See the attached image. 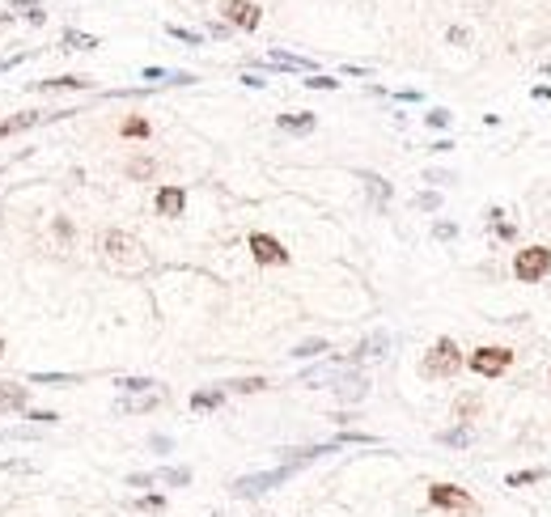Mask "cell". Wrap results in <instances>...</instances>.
<instances>
[{"label": "cell", "mask_w": 551, "mask_h": 517, "mask_svg": "<svg viewBox=\"0 0 551 517\" xmlns=\"http://www.w3.org/2000/svg\"><path fill=\"white\" fill-rule=\"evenodd\" d=\"M305 85H310V89H340V81H335V77H326V72H310Z\"/></svg>", "instance_id": "obj_31"}, {"label": "cell", "mask_w": 551, "mask_h": 517, "mask_svg": "<svg viewBox=\"0 0 551 517\" xmlns=\"http://www.w3.org/2000/svg\"><path fill=\"white\" fill-rule=\"evenodd\" d=\"M242 85H250V89H263V85H267V81H263V77H259V72H246V77H242Z\"/></svg>", "instance_id": "obj_44"}, {"label": "cell", "mask_w": 551, "mask_h": 517, "mask_svg": "<svg viewBox=\"0 0 551 517\" xmlns=\"http://www.w3.org/2000/svg\"><path fill=\"white\" fill-rule=\"evenodd\" d=\"M326 352V339H305V344H297L293 348V356L297 360H314V356H322Z\"/></svg>", "instance_id": "obj_23"}, {"label": "cell", "mask_w": 551, "mask_h": 517, "mask_svg": "<svg viewBox=\"0 0 551 517\" xmlns=\"http://www.w3.org/2000/svg\"><path fill=\"white\" fill-rule=\"evenodd\" d=\"M161 403V390H149V394H128L115 403V411H153Z\"/></svg>", "instance_id": "obj_14"}, {"label": "cell", "mask_w": 551, "mask_h": 517, "mask_svg": "<svg viewBox=\"0 0 551 517\" xmlns=\"http://www.w3.org/2000/svg\"><path fill=\"white\" fill-rule=\"evenodd\" d=\"M93 81L89 77H77V72H68V77H55V81H38V89H89Z\"/></svg>", "instance_id": "obj_19"}, {"label": "cell", "mask_w": 551, "mask_h": 517, "mask_svg": "<svg viewBox=\"0 0 551 517\" xmlns=\"http://www.w3.org/2000/svg\"><path fill=\"white\" fill-rule=\"evenodd\" d=\"M136 509H144V513H161V509H165V496H157V492H153V496H140Z\"/></svg>", "instance_id": "obj_35"}, {"label": "cell", "mask_w": 551, "mask_h": 517, "mask_svg": "<svg viewBox=\"0 0 551 517\" xmlns=\"http://www.w3.org/2000/svg\"><path fill=\"white\" fill-rule=\"evenodd\" d=\"M293 475V467H276V471H259V475H242V479H234V496H242V500H250V496H263L267 488H276V484H285Z\"/></svg>", "instance_id": "obj_4"}, {"label": "cell", "mask_w": 551, "mask_h": 517, "mask_svg": "<svg viewBox=\"0 0 551 517\" xmlns=\"http://www.w3.org/2000/svg\"><path fill=\"white\" fill-rule=\"evenodd\" d=\"M30 382H38V386H68V382H77V373H30Z\"/></svg>", "instance_id": "obj_29"}, {"label": "cell", "mask_w": 551, "mask_h": 517, "mask_svg": "<svg viewBox=\"0 0 551 517\" xmlns=\"http://www.w3.org/2000/svg\"><path fill=\"white\" fill-rule=\"evenodd\" d=\"M0 407H26V386L0 382Z\"/></svg>", "instance_id": "obj_20"}, {"label": "cell", "mask_w": 551, "mask_h": 517, "mask_svg": "<svg viewBox=\"0 0 551 517\" xmlns=\"http://www.w3.org/2000/svg\"><path fill=\"white\" fill-rule=\"evenodd\" d=\"M229 390L238 394H255V390H267V378H238V382H225Z\"/></svg>", "instance_id": "obj_27"}, {"label": "cell", "mask_w": 551, "mask_h": 517, "mask_svg": "<svg viewBox=\"0 0 551 517\" xmlns=\"http://www.w3.org/2000/svg\"><path fill=\"white\" fill-rule=\"evenodd\" d=\"M361 183L369 187V195H373L377 208H386V203H391V183H386V178H377V174H361Z\"/></svg>", "instance_id": "obj_17"}, {"label": "cell", "mask_w": 551, "mask_h": 517, "mask_svg": "<svg viewBox=\"0 0 551 517\" xmlns=\"http://www.w3.org/2000/svg\"><path fill=\"white\" fill-rule=\"evenodd\" d=\"M34 437H43L38 429H5L0 433V441H34Z\"/></svg>", "instance_id": "obj_32"}, {"label": "cell", "mask_w": 551, "mask_h": 517, "mask_svg": "<svg viewBox=\"0 0 551 517\" xmlns=\"http://www.w3.org/2000/svg\"><path fill=\"white\" fill-rule=\"evenodd\" d=\"M165 34L179 38V43H187V47H199V43H204V34H199V30H187V26H165Z\"/></svg>", "instance_id": "obj_26"}, {"label": "cell", "mask_w": 551, "mask_h": 517, "mask_svg": "<svg viewBox=\"0 0 551 517\" xmlns=\"http://www.w3.org/2000/svg\"><path fill=\"white\" fill-rule=\"evenodd\" d=\"M220 17H225V26H238V30H255L263 22V9L250 5V0H225L220 5Z\"/></svg>", "instance_id": "obj_7"}, {"label": "cell", "mask_w": 551, "mask_h": 517, "mask_svg": "<svg viewBox=\"0 0 551 517\" xmlns=\"http://www.w3.org/2000/svg\"><path fill=\"white\" fill-rule=\"evenodd\" d=\"M467 38H471V34H467L462 26H454V30H450V43H467Z\"/></svg>", "instance_id": "obj_46"}, {"label": "cell", "mask_w": 551, "mask_h": 517, "mask_svg": "<svg viewBox=\"0 0 551 517\" xmlns=\"http://www.w3.org/2000/svg\"><path fill=\"white\" fill-rule=\"evenodd\" d=\"M492 229H496V238H505V242H509V238H513V233H518V229H513V225H505V221H496V225H492Z\"/></svg>", "instance_id": "obj_43"}, {"label": "cell", "mask_w": 551, "mask_h": 517, "mask_svg": "<svg viewBox=\"0 0 551 517\" xmlns=\"http://www.w3.org/2000/svg\"><path fill=\"white\" fill-rule=\"evenodd\" d=\"M432 238L450 242V238H458V225H454V221H437V225H432Z\"/></svg>", "instance_id": "obj_36"}, {"label": "cell", "mask_w": 551, "mask_h": 517, "mask_svg": "<svg viewBox=\"0 0 551 517\" xmlns=\"http://www.w3.org/2000/svg\"><path fill=\"white\" fill-rule=\"evenodd\" d=\"M428 504L446 509V513H475V500L462 488H454V484H432L428 488Z\"/></svg>", "instance_id": "obj_5"}, {"label": "cell", "mask_w": 551, "mask_h": 517, "mask_svg": "<svg viewBox=\"0 0 551 517\" xmlns=\"http://www.w3.org/2000/svg\"><path fill=\"white\" fill-rule=\"evenodd\" d=\"M450 119H454V115H450L446 107H437V111H428V115H424V123H428L432 132H441V128H450Z\"/></svg>", "instance_id": "obj_30"}, {"label": "cell", "mask_w": 551, "mask_h": 517, "mask_svg": "<svg viewBox=\"0 0 551 517\" xmlns=\"http://www.w3.org/2000/svg\"><path fill=\"white\" fill-rule=\"evenodd\" d=\"M115 386H119L123 394H149V390H153L157 382H153V378H119Z\"/></svg>", "instance_id": "obj_22"}, {"label": "cell", "mask_w": 551, "mask_h": 517, "mask_svg": "<svg viewBox=\"0 0 551 517\" xmlns=\"http://www.w3.org/2000/svg\"><path fill=\"white\" fill-rule=\"evenodd\" d=\"M250 250H255L259 263H271V268H285L289 263V250L276 242V238H267V233H250Z\"/></svg>", "instance_id": "obj_9"}, {"label": "cell", "mask_w": 551, "mask_h": 517, "mask_svg": "<svg viewBox=\"0 0 551 517\" xmlns=\"http://www.w3.org/2000/svg\"><path fill=\"white\" fill-rule=\"evenodd\" d=\"M26 420H34V424H43V429H47V424H55V420H60V416H55V411H30V416H26Z\"/></svg>", "instance_id": "obj_39"}, {"label": "cell", "mask_w": 551, "mask_h": 517, "mask_svg": "<svg viewBox=\"0 0 551 517\" xmlns=\"http://www.w3.org/2000/svg\"><path fill=\"white\" fill-rule=\"evenodd\" d=\"M128 174H132V178H149V174H153V157H136V162L128 166Z\"/></svg>", "instance_id": "obj_34"}, {"label": "cell", "mask_w": 551, "mask_h": 517, "mask_svg": "<svg viewBox=\"0 0 551 517\" xmlns=\"http://www.w3.org/2000/svg\"><path fill=\"white\" fill-rule=\"evenodd\" d=\"M47 115L43 111H26V115H13V119H5V123H0V140H5V136H13V132H26V128H34V123H43Z\"/></svg>", "instance_id": "obj_15"}, {"label": "cell", "mask_w": 551, "mask_h": 517, "mask_svg": "<svg viewBox=\"0 0 551 517\" xmlns=\"http://www.w3.org/2000/svg\"><path fill=\"white\" fill-rule=\"evenodd\" d=\"M543 475H547L543 467H534V471H513V475H509L505 484H509V488H526V484H538Z\"/></svg>", "instance_id": "obj_28"}, {"label": "cell", "mask_w": 551, "mask_h": 517, "mask_svg": "<svg viewBox=\"0 0 551 517\" xmlns=\"http://www.w3.org/2000/svg\"><path fill=\"white\" fill-rule=\"evenodd\" d=\"M220 403H225V390L212 386V390H195L191 394V411H216Z\"/></svg>", "instance_id": "obj_16"}, {"label": "cell", "mask_w": 551, "mask_h": 517, "mask_svg": "<svg viewBox=\"0 0 551 517\" xmlns=\"http://www.w3.org/2000/svg\"><path fill=\"white\" fill-rule=\"evenodd\" d=\"M102 254H106V263H115L119 272H144L149 268V250L123 229H106L102 233Z\"/></svg>", "instance_id": "obj_1"}, {"label": "cell", "mask_w": 551, "mask_h": 517, "mask_svg": "<svg viewBox=\"0 0 551 517\" xmlns=\"http://www.w3.org/2000/svg\"><path fill=\"white\" fill-rule=\"evenodd\" d=\"M386 348H391V335H386V331H373L369 339H361V344H356V352L348 356V365L356 369V365H361V360H369V356H382Z\"/></svg>", "instance_id": "obj_10"}, {"label": "cell", "mask_w": 551, "mask_h": 517, "mask_svg": "<svg viewBox=\"0 0 551 517\" xmlns=\"http://www.w3.org/2000/svg\"><path fill=\"white\" fill-rule=\"evenodd\" d=\"M437 441H441V445H458V449H462V445H471V429L462 424V429H450V433H437Z\"/></svg>", "instance_id": "obj_25"}, {"label": "cell", "mask_w": 551, "mask_h": 517, "mask_svg": "<svg viewBox=\"0 0 551 517\" xmlns=\"http://www.w3.org/2000/svg\"><path fill=\"white\" fill-rule=\"evenodd\" d=\"M153 479H157V475H128V484H132V488H149Z\"/></svg>", "instance_id": "obj_45"}, {"label": "cell", "mask_w": 551, "mask_h": 517, "mask_svg": "<svg viewBox=\"0 0 551 517\" xmlns=\"http://www.w3.org/2000/svg\"><path fill=\"white\" fill-rule=\"evenodd\" d=\"M38 0H13V9H34Z\"/></svg>", "instance_id": "obj_47"}, {"label": "cell", "mask_w": 551, "mask_h": 517, "mask_svg": "<svg viewBox=\"0 0 551 517\" xmlns=\"http://www.w3.org/2000/svg\"><path fill=\"white\" fill-rule=\"evenodd\" d=\"M551 272V250L547 246H526V250H518V258H513V276L518 280H543Z\"/></svg>", "instance_id": "obj_3"}, {"label": "cell", "mask_w": 551, "mask_h": 517, "mask_svg": "<svg viewBox=\"0 0 551 517\" xmlns=\"http://www.w3.org/2000/svg\"><path fill=\"white\" fill-rule=\"evenodd\" d=\"M0 356H5V344H0Z\"/></svg>", "instance_id": "obj_50"}, {"label": "cell", "mask_w": 551, "mask_h": 517, "mask_svg": "<svg viewBox=\"0 0 551 517\" xmlns=\"http://www.w3.org/2000/svg\"><path fill=\"white\" fill-rule=\"evenodd\" d=\"M276 123H280V132H289V136H310L318 119H314V111H297V115H280Z\"/></svg>", "instance_id": "obj_13"}, {"label": "cell", "mask_w": 551, "mask_h": 517, "mask_svg": "<svg viewBox=\"0 0 551 517\" xmlns=\"http://www.w3.org/2000/svg\"><path fill=\"white\" fill-rule=\"evenodd\" d=\"M424 378H454L458 369H462V352H458V344L454 339H437L428 352H424Z\"/></svg>", "instance_id": "obj_2"}, {"label": "cell", "mask_w": 551, "mask_h": 517, "mask_svg": "<svg viewBox=\"0 0 551 517\" xmlns=\"http://www.w3.org/2000/svg\"><path fill=\"white\" fill-rule=\"evenodd\" d=\"M229 30H234V26H225V22H212V26H208V34H216V38H229Z\"/></svg>", "instance_id": "obj_42"}, {"label": "cell", "mask_w": 551, "mask_h": 517, "mask_svg": "<svg viewBox=\"0 0 551 517\" xmlns=\"http://www.w3.org/2000/svg\"><path fill=\"white\" fill-rule=\"evenodd\" d=\"M157 479H161V484L183 488V484H191V471H187V467H165V471H157Z\"/></svg>", "instance_id": "obj_24"}, {"label": "cell", "mask_w": 551, "mask_h": 517, "mask_svg": "<svg viewBox=\"0 0 551 517\" xmlns=\"http://www.w3.org/2000/svg\"><path fill=\"white\" fill-rule=\"evenodd\" d=\"M68 51H93L98 47V38L93 34H81V30H64V38H60Z\"/></svg>", "instance_id": "obj_21"}, {"label": "cell", "mask_w": 551, "mask_h": 517, "mask_svg": "<svg viewBox=\"0 0 551 517\" xmlns=\"http://www.w3.org/2000/svg\"><path fill=\"white\" fill-rule=\"evenodd\" d=\"M424 183H454V174H446V170H424Z\"/></svg>", "instance_id": "obj_40"}, {"label": "cell", "mask_w": 551, "mask_h": 517, "mask_svg": "<svg viewBox=\"0 0 551 517\" xmlns=\"http://www.w3.org/2000/svg\"><path fill=\"white\" fill-rule=\"evenodd\" d=\"M17 60H22V56H13V60H5V56H0V72H5V68H13Z\"/></svg>", "instance_id": "obj_48"}, {"label": "cell", "mask_w": 551, "mask_h": 517, "mask_svg": "<svg viewBox=\"0 0 551 517\" xmlns=\"http://www.w3.org/2000/svg\"><path fill=\"white\" fill-rule=\"evenodd\" d=\"M509 360H513L509 348H479V352H471V369L479 378H501L509 369Z\"/></svg>", "instance_id": "obj_6"}, {"label": "cell", "mask_w": 551, "mask_h": 517, "mask_svg": "<svg viewBox=\"0 0 551 517\" xmlns=\"http://www.w3.org/2000/svg\"><path fill=\"white\" fill-rule=\"evenodd\" d=\"M123 136H136V140H140V136H149V123H144V119H128V123H123Z\"/></svg>", "instance_id": "obj_37"}, {"label": "cell", "mask_w": 551, "mask_h": 517, "mask_svg": "<svg viewBox=\"0 0 551 517\" xmlns=\"http://www.w3.org/2000/svg\"><path fill=\"white\" fill-rule=\"evenodd\" d=\"M365 394H369V378H365V373H356L352 365L335 373V399H340V403H361Z\"/></svg>", "instance_id": "obj_8"}, {"label": "cell", "mask_w": 551, "mask_h": 517, "mask_svg": "<svg viewBox=\"0 0 551 517\" xmlns=\"http://www.w3.org/2000/svg\"><path fill=\"white\" fill-rule=\"evenodd\" d=\"M26 22H30V26H43V22H47V13H43V5H34V9H26Z\"/></svg>", "instance_id": "obj_41"}, {"label": "cell", "mask_w": 551, "mask_h": 517, "mask_svg": "<svg viewBox=\"0 0 551 517\" xmlns=\"http://www.w3.org/2000/svg\"><path fill=\"white\" fill-rule=\"evenodd\" d=\"M416 208L437 213V208H441V195H437V191H420V195H416Z\"/></svg>", "instance_id": "obj_33"}, {"label": "cell", "mask_w": 551, "mask_h": 517, "mask_svg": "<svg viewBox=\"0 0 551 517\" xmlns=\"http://www.w3.org/2000/svg\"><path fill=\"white\" fill-rule=\"evenodd\" d=\"M183 208H187V191L183 187H161L157 191V213L161 217H183Z\"/></svg>", "instance_id": "obj_11"}, {"label": "cell", "mask_w": 551, "mask_h": 517, "mask_svg": "<svg viewBox=\"0 0 551 517\" xmlns=\"http://www.w3.org/2000/svg\"><path fill=\"white\" fill-rule=\"evenodd\" d=\"M475 407H479L475 399H458V403H454V416H458V420H467V416H475Z\"/></svg>", "instance_id": "obj_38"}, {"label": "cell", "mask_w": 551, "mask_h": 517, "mask_svg": "<svg viewBox=\"0 0 551 517\" xmlns=\"http://www.w3.org/2000/svg\"><path fill=\"white\" fill-rule=\"evenodd\" d=\"M543 77H551V64H543Z\"/></svg>", "instance_id": "obj_49"}, {"label": "cell", "mask_w": 551, "mask_h": 517, "mask_svg": "<svg viewBox=\"0 0 551 517\" xmlns=\"http://www.w3.org/2000/svg\"><path fill=\"white\" fill-rule=\"evenodd\" d=\"M140 77L144 81H165V85H191L195 81V72H165V68H144Z\"/></svg>", "instance_id": "obj_18"}, {"label": "cell", "mask_w": 551, "mask_h": 517, "mask_svg": "<svg viewBox=\"0 0 551 517\" xmlns=\"http://www.w3.org/2000/svg\"><path fill=\"white\" fill-rule=\"evenodd\" d=\"M267 64L271 68H289V72H314V60H305V56H289V51H267Z\"/></svg>", "instance_id": "obj_12"}]
</instances>
